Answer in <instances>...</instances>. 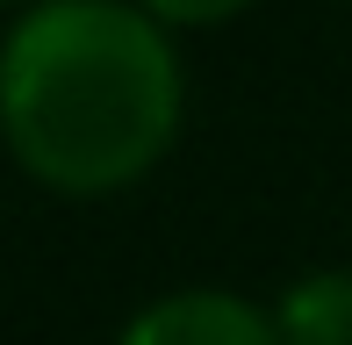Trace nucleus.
Segmentation results:
<instances>
[{"label": "nucleus", "mask_w": 352, "mask_h": 345, "mask_svg": "<svg viewBox=\"0 0 352 345\" xmlns=\"http://www.w3.org/2000/svg\"><path fill=\"white\" fill-rule=\"evenodd\" d=\"M151 14H166V22H216V14L245 8V0H144Z\"/></svg>", "instance_id": "nucleus-4"}, {"label": "nucleus", "mask_w": 352, "mask_h": 345, "mask_svg": "<svg viewBox=\"0 0 352 345\" xmlns=\"http://www.w3.org/2000/svg\"><path fill=\"white\" fill-rule=\"evenodd\" d=\"M180 130V58L122 0H36L0 36V137L36 180H137Z\"/></svg>", "instance_id": "nucleus-1"}, {"label": "nucleus", "mask_w": 352, "mask_h": 345, "mask_svg": "<svg viewBox=\"0 0 352 345\" xmlns=\"http://www.w3.org/2000/svg\"><path fill=\"white\" fill-rule=\"evenodd\" d=\"M280 345H352V266H316V274L287 280L274 309Z\"/></svg>", "instance_id": "nucleus-3"}, {"label": "nucleus", "mask_w": 352, "mask_h": 345, "mask_svg": "<svg viewBox=\"0 0 352 345\" xmlns=\"http://www.w3.org/2000/svg\"><path fill=\"white\" fill-rule=\"evenodd\" d=\"M116 345H280V338H274V317L252 309L245 295L173 288V295H158V302H144L116 331Z\"/></svg>", "instance_id": "nucleus-2"}]
</instances>
